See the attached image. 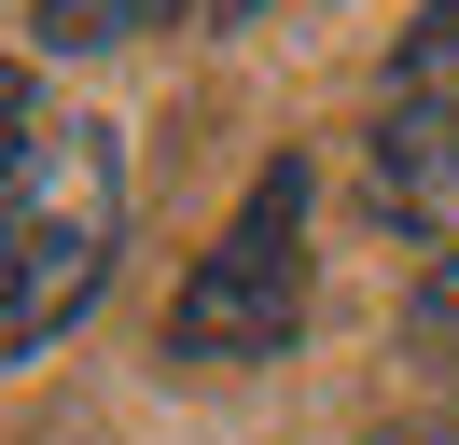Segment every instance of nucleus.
<instances>
[{
    "label": "nucleus",
    "instance_id": "nucleus-6",
    "mask_svg": "<svg viewBox=\"0 0 459 445\" xmlns=\"http://www.w3.org/2000/svg\"><path fill=\"white\" fill-rule=\"evenodd\" d=\"M376 445H459V417H403V432H376Z\"/></svg>",
    "mask_w": 459,
    "mask_h": 445
},
{
    "label": "nucleus",
    "instance_id": "nucleus-3",
    "mask_svg": "<svg viewBox=\"0 0 459 445\" xmlns=\"http://www.w3.org/2000/svg\"><path fill=\"white\" fill-rule=\"evenodd\" d=\"M251 0H42V42H140V28H223Z\"/></svg>",
    "mask_w": 459,
    "mask_h": 445
},
{
    "label": "nucleus",
    "instance_id": "nucleus-2",
    "mask_svg": "<svg viewBox=\"0 0 459 445\" xmlns=\"http://www.w3.org/2000/svg\"><path fill=\"white\" fill-rule=\"evenodd\" d=\"M292 334H307V167L264 153L251 195H237V222L168 292V348L181 362H279Z\"/></svg>",
    "mask_w": 459,
    "mask_h": 445
},
{
    "label": "nucleus",
    "instance_id": "nucleus-4",
    "mask_svg": "<svg viewBox=\"0 0 459 445\" xmlns=\"http://www.w3.org/2000/svg\"><path fill=\"white\" fill-rule=\"evenodd\" d=\"M403 362H418V376L459 404V250H431L418 292H403Z\"/></svg>",
    "mask_w": 459,
    "mask_h": 445
},
{
    "label": "nucleus",
    "instance_id": "nucleus-5",
    "mask_svg": "<svg viewBox=\"0 0 459 445\" xmlns=\"http://www.w3.org/2000/svg\"><path fill=\"white\" fill-rule=\"evenodd\" d=\"M29 126H42V83L0 56V195H14V167H29Z\"/></svg>",
    "mask_w": 459,
    "mask_h": 445
},
{
    "label": "nucleus",
    "instance_id": "nucleus-1",
    "mask_svg": "<svg viewBox=\"0 0 459 445\" xmlns=\"http://www.w3.org/2000/svg\"><path fill=\"white\" fill-rule=\"evenodd\" d=\"M112 250H126V139L98 111H42L29 167L0 195V362L56 348L112 292Z\"/></svg>",
    "mask_w": 459,
    "mask_h": 445
}]
</instances>
